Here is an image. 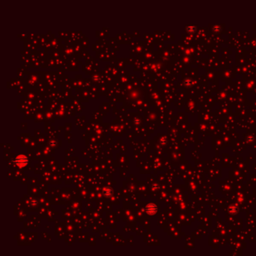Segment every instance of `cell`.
<instances>
[{"mask_svg":"<svg viewBox=\"0 0 256 256\" xmlns=\"http://www.w3.org/2000/svg\"><path fill=\"white\" fill-rule=\"evenodd\" d=\"M15 163L19 167H25L28 163V159L23 155H20L15 159Z\"/></svg>","mask_w":256,"mask_h":256,"instance_id":"1","label":"cell"},{"mask_svg":"<svg viewBox=\"0 0 256 256\" xmlns=\"http://www.w3.org/2000/svg\"><path fill=\"white\" fill-rule=\"evenodd\" d=\"M146 211H147L149 214H150H150L152 215V214H153V213H155V208L154 206H153V205H152V204L148 205L147 207H146Z\"/></svg>","mask_w":256,"mask_h":256,"instance_id":"2","label":"cell"},{"mask_svg":"<svg viewBox=\"0 0 256 256\" xmlns=\"http://www.w3.org/2000/svg\"><path fill=\"white\" fill-rule=\"evenodd\" d=\"M113 194V191L110 188H107L104 190V194L106 197H110Z\"/></svg>","mask_w":256,"mask_h":256,"instance_id":"3","label":"cell"}]
</instances>
